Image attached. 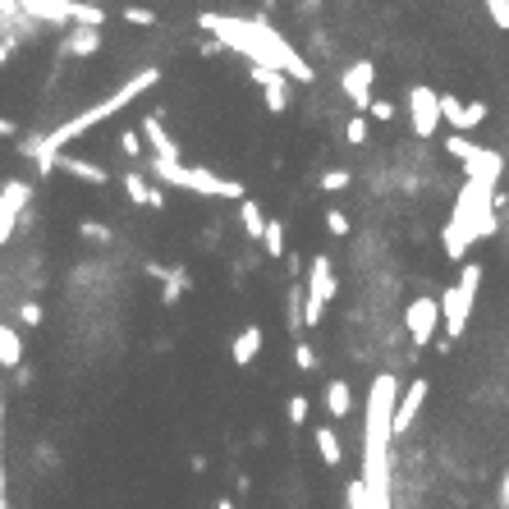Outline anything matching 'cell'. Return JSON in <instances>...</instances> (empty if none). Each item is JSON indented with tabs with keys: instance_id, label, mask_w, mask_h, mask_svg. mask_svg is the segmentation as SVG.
<instances>
[{
	"instance_id": "34",
	"label": "cell",
	"mask_w": 509,
	"mask_h": 509,
	"mask_svg": "<svg viewBox=\"0 0 509 509\" xmlns=\"http://www.w3.org/2000/svg\"><path fill=\"white\" fill-rule=\"evenodd\" d=\"M326 230H331V234H349V216L331 207V211H326Z\"/></svg>"
},
{
	"instance_id": "31",
	"label": "cell",
	"mask_w": 509,
	"mask_h": 509,
	"mask_svg": "<svg viewBox=\"0 0 509 509\" xmlns=\"http://www.w3.org/2000/svg\"><path fill=\"white\" fill-rule=\"evenodd\" d=\"M289 422H294V427L308 422V399H303V395H289Z\"/></svg>"
},
{
	"instance_id": "33",
	"label": "cell",
	"mask_w": 509,
	"mask_h": 509,
	"mask_svg": "<svg viewBox=\"0 0 509 509\" xmlns=\"http://www.w3.org/2000/svg\"><path fill=\"white\" fill-rule=\"evenodd\" d=\"M367 115H372V120H386V124H390V120H395V106H390V97H377V101H372V111H367Z\"/></svg>"
},
{
	"instance_id": "12",
	"label": "cell",
	"mask_w": 509,
	"mask_h": 509,
	"mask_svg": "<svg viewBox=\"0 0 509 509\" xmlns=\"http://www.w3.org/2000/svg\"><path fill=\"white\" fill-rule=\"evenodd\" d=\"M33 23H74V0H19Z\"/></svg>"
},
{
	"instance_id": "28",
	"label": "cell",
	"mask_w": 509,
	"mask_h": 509,
	"mask_svg": "<svg viewBox=\"0 0 509 509\" xmlns=\"http://www.w3.org/2000/svg\"><path fill=\"white\" fill-rule=\"evenodd\" d=\"M349 170H326V175H321V189H326V193H344V189H349Z\"/></svg>"
},
{
	"instance_id": "36",
	"label": "cell",
	"mask_w": 509,
	"mask_h": 509,
	"mask_svg": "<svg viewBox=\"0 0 509 509\" xmlns=\"http://www.w3.org/2000/svg\"><path fill=\"white\" fill-rule=\"evenodd\" d=\"M124 23H138V28H152L156 14L152 10H124Z\"/></svg>"
},
{
	"instance_id": "37",
	"label": "cell",
	"mask_w": 509,
	"mask_h": 509,
	"mask_svg": "<svg viewBox=\"0 0 509 509\" xmlns=\"http://www.w3.org/2000/svg\"><path fill=\"white\" fill-rule=\"evenodd\" d=\"M78 234H83V239H111V234H106L101 225H92V221H83V225H78Z\"/></svg>"
},
{
	"instance_id": "22",
	"label": "cell",
	"mask_w": 509,
	"mask_h": 509,
	"mask_svg": "<svg viewBox=\"0 0 509 509\" xmlns=\"http://www.w3.org/2000/svg\"><path fill=\"white\" fill-rule=\"evenodd\" d=\"M326 409H331V418H349V409H354L349 381H331V386H326Z\"/></svg>"
},
{
	"instance_id": "15",
	"label": "cell",
	"mask_w": 509,
	"mask_h": 509,
	"mask_svg": "<svg viewBox=\"0 0 509 509\" xmlns=\"http://www.w3.org/2000/svg\"><path fill=\"white\" fill-rule=\"evenodd\" d=\"M441 111H445V120L454 124V133H464V129H477L482 120H487V106H482V101H468V106H459L454 97H441Z\"/></svg>"
},
{
	"instance_id": "26",
	"label": "cell",
	"mask_w": 509,
	"mask_h": 509,
	"mask_svg": "<svg viewBox=\"0 0 509 509\" xmlns=\"http://www.w3.org/2000/svg\"><path fill=\"white\" fill-rule=\"evenodd\" d=\"M445 152H450L454 161H468V156L477 152V143H468L464 133H450V138H445Z\"/></svg>"
},
{
	"instance_id": "40",
	"label": "cell",
	"mask_w": 509,
	"mask_h": 509,
	"mask_svg": "<svg viewBox=\"0 0 509 509\" xmlns=\"http://www.w3.org/2000/svg\"><path fill=\"white\" fill-rule=\"evenodd\" d=\"M216 509H234V505H230V500H216Z\"/></svg>"
},
{
	"instance_id": "24",
	"label": "cell",
	"mask_w": 509,
	"mask_h": 509,
	"mask_svg": "<svg viewBox=\"0 0 509 509\" xmlns=\"http://www.w3.org/2000/svg\"><path fill=\"white\" fill-rule=\"evenodd\" d=\"M19 358H23V340H19L14 326H5V331H0V363H5V367H19Z\"/></svg>"
},
{
	"instance_id": "2",
	"label": "cell",
	"mask_w": 509,
	"mask_h": 509,
	"mask_svg": "<svg viewBox=\"0 0 509 509\" xmlns=\"http://www.w3.org/2000/svg\"><path fill=\"white\" fill-rule=\"evenodd\" d=\"M395 409H399V381L390 372L372 377L367 390V413H363V482H367V505L390 509V441H395Z\"/></svg>"
},
{
	"instance_id": "19",
	"label": "cell",
	"mask_w": 509,
	"mask_h": 509,
	"mask_svg": "<svg viewBox=\"0 0 509 509\" xmlns=\"http://www.w3.org/2000/svg\"><path fill=\"white\" fill-rule=\"evenodd\" d=\"M312 441H317V454H321V464L340 468L344 450H340V436H335V427H317V432H312Z\"/></svg>"
},
{
	"instance_id": "5",
	"label": "cell",
	"mask_w": 509,
	"mask_h": 509,
	"mask_svg": "<svg viewBox=\"0 0 509 509\" xmlns=\"http://www.w3.org/2000/svg\"><path fill=\"white\" fill-rule=\"evenodd\" d=\"M152 175L175 184L184 193H202V198H225V202H244V184L239 179H225L216 170H202V166H184V161H152Z\"/></svg>"
},
{
	"instance_id": "20",
	"label": "cell",
	"mask_w": 509,
	"mask_h": 509,
	"mask_svg": "<svg viewBox=\"0 0 509 509\" xmlns=\"http://www.w3.org/2000/svg\"><path fill=\"white\" fill-rule=\"evenodd\" d=\"M289 83H294V78H289V74H280V78H271V83L262 88L266 111H271V115H285V111H289Z\"/></svg>"
},
{
	"instance_id": "16",
	"label": "cell",
	"mask_w": 509,
	"mask_h": 509,
	"mask_svg": "<svg viewBox=\"0 0 509 509\" xmlns=\"http://www.w3.org/2000/svg\"><path fill=\"white\" fill-rule=\"evenodd\" d=\"M138 133H143V138L152 143V152H156L161 161H179V147H175V138H170V133H166V124H161L156 115H147Z\"/></svg>"
},
{
	"instance_id": "18",
	"label": "cell",
	"mask_w": 509,
	"mask_h": 509,
	"mask_svg": "<svg viewBox=\"0 0 509 509\" xmlns=\"http://www.w3.org/2000/svg\"><path fill=\"white\" fill-rule=\"evenodd\" d=\"M230 354H234L239 367H248V363L262 354V326H244V331H239V340H234V349H230Z\"/></svg>"
},
{
	"instance_id": "4",
	"label": "cell",
	"mask_w": 509,
	"mask_h": 509,
	"mask_svg": "<svg viewBox=\"0 0 509 509\" xmlns=\"http://www.w3.org/2000/svg\"><path fill=\"white\" fill-rule=\"evenodd\" d=\"M496 207H500V193H496V184H482V179H468L464 189H459V202H454L450 211V221L441 230V244H445V257L459 266L468 257L473 244H482V239H491L500 230L496 221Z\"/></svg>"
},
{
	"instance_id": "23",
	"label": "cell",
	"mask_w": 509,
	"mask_h": 509,
	"mask_svg": "<svg viewBox=\"0 0 509 509\" xmlns=\"http://www.w3.org/2000/svg\"><path fill=\"white\" fill-rule=\"evenodd\" d=\"M124 193L138 202V207H166V198H161L156 189H147V179H143V175H124Z\"/></svg>"
},
{
	"instance_id": "39",
	"label": "cell",
	"mask_w": 509,
	"mask_h": 509,
	"mask_svg": "<svg viewBox=\"0 0 509 509\" xmlns=\"http://www.w3.org/2000/svg\"><path fill=\"white\" fill-rule=\"evenodd\" d=\"M500 509H509V473L500 477Z\"/></svg>"
},
{
	"instance_id": "38",
	"label": "cell",
	"mask_w": 509,
	"mask_h": 509,
	"mask_svg": "<svg viewBox=\"0 0 509 509\" xmlns=\"http://www.w3.org/2000/svg\"><path fill=\"white\" fill-rule=\"evenodd\" d=\"M23 321H28V326H37V321H42V308H37V303H23Z\"/></svg>"
},
{
	"instance_id": "13",
	"label": "cell",
	"mask_w": 509,
	"mask_h": 509,
	"mask_svg": "<svg viewBox=\"0 0 509 509\" xmlns=\"http://www.w3.org/2000/svg\"><path fill=\"white\" fill-rule=\"evenodd\" d=\"M101 51V28H88V23H78V28H69L60 37V56H78V60H88Z\"/></svg>"
},
{
	"instance_id": "32",
	"label": "cell",
	"mask_w": 509,
	"mask_h": 509,
	"mask_svg": "<svg viewBox=\"0 0 509 509\" xmlns=\"http://www.w3.org/2000/svg\"><path fill=\"white\" fill-rule=\"evenodd\" d=\"M120 152H124V156H138V152H143V133L124 129V133H120Z\"/></svg>"
},
{
	"instance_id": "6",
	"label": "cell",
	"mask_w": 509,
	"mask_h": 509,
	"mask_svg": "<svg viewBox=\"0 0 509 509\" xmlns=\"http://www.w3.org/2000/svg\"><path fill=\"white\" fill-rule=\"evenodd\" d=\"M477 289H482V266H477V262H464L459 285H450V289L441 294V308H445V340H459V335L468 331Z\"/></svg>"
},
{
	"instance_id": "10",
	"label": "cell",
	"mask_w": 509,
	"mask_h": 509,
	"mask_svg": "<svg viewBox=\"0 0 509 509\" xmlns=\"http://www.w3.org/2000/svg\"><path fill=\"white\" fill-rule=\"evenodd\" d=\"M372 78H377V69H372V60H354L349 69H344V78H340V88H344V97H349V106L354 111H372Z\"/></svg>"
},
{
	"instance_id": "8",
	"label": "cell",
	"mask_w": 509,
	"mask_h": 509,
	"mask_svg": "<svg viewBox=\"0 0 509 509\" xmlns=\"http://www.w3.org/2000/svg\"><path fill=\"white\" fill-rule=\"evenodd\" d=\"M445 326V308H441V299H413L409 308H404V331H409V340L413 344H432V335Z\"/></svg>"
},
{
	"instance_id": "1",
	"label": "cell",
	"mask_w": 509,
	"mask_h": 509,
	"mask_svg": "<svg viewBox=\"0 0 509 509\" xmlns=\"http://www.w3.org/2000/svg\"><path fill=\"white\" fill-rule=\"evenodd\" d=\"M198 28L211 33L225 51H239L248 65H266V69H276V74H289L294 83H317V69L266 19H234V14L207 10V14H198Z\"/></svg>"
},
{
	"instance_id": "14",
	"label": "cell",
	"mask_w": 509,
	"mask_h": 509,
	"mask_svg": "<svg viewBox=\"0 0 509 509\" xmlns=\"http://www.w3.org/2000/svg\"><path fill=\"white\" fill-rule=\"evenodd\" d=\"M422 404H427V381L418 377V381H409L404 395H399V409H395V436H404V432H409Z\"/></svg>"
},
{
	"instance_id": "27",
	"label": "cell",
	"mask_w": 509,
	"mask_h": 509,
	"mask_svg": "<svg viewBox=\"0 0 509 509\" xmlns=\"http://www.w3.org/2000/svg\"><path fill=\"white\" fill-rule=\"evenodd\" d=\"M184 285H189V276H184V271H170V276H166V285H161V299H166V303H179Z\"/></svg>"
},
{
	"instance_id": "30",
	"label": "cell",
	"mask_w": 509,
	"mask_h": 509,
	"mask_svg": "<svg viewBox=\"0 0 509 509\" xmlns=\"http://www.w3.org/2000/svg\"><path fill=\"white\" fill-rule=\"evenodd\" d=\"M294 363H299V372H317V354L308 349V344L299 340V344H294Z\"/></svg>"
},
{
	"instance_id": "11",
	"label": "cell",
	"mask_w": 509,
	"mask_h": 509,
	"mask_svg": "<svg viewBox=\"0 0 509 509\" xmlns=\"http://www.w3.org/2000/svg\"><path fill=\"white\" fill-rule=\"evenodd\" d=\"M464 175L468 179H482V184H496L505 175V156L496 147H477L468 161H464Z\"/></svg>"
},
{
	"instance_id": "29",
	"label": "cell",
	"mask_w": 509,
	"mask_h": 509,
	"mask_svg": "<svg viewBox=\"0 0 509 509\" xmlns=\"http://www.w3.org/2000/svg\"><path fill=\"white\" fill-rule=\"evenodd\" d=\"M487 14L496 19L500 33H509V0H487Z\"/></svg>"
},
{
	"instance_id": "7",
	"label": "cell",
	"mask_w": 509,
	"mask_h": 509,
	"mask_svg": "<svg viewBox=\"0 0 509 509\" xmlns=\"http://www.w3.org/2000/svg\"><path fill=\"white\" fill-rule=\"evenodd\" d=\"M441 120H445L441 92L427 88V83H413V88H409V124H413V133H418V138H432Z\"/></svg>"
},
{
	"instance_id": "9",
	"label": "cell",
	"mask_w": 509,
	"mask_h": 509,
	"mask_svg": "<svg viewBox=\"0 0 509 509\" xmlns=\"http://www.w3.org/2000/svg\"><path fill=\"white\" fill-rule=\"evenodd\" d=\"M33 198V184H23V179H5V189H0V239H14V225L23 216V207H28Z\"/></svg>"
},
{
	"instance_id": "17",
	"label": "cell",
	"mask_w": 509,
	"mask_h": 509,
	"mask_svg": "<svg viewBox=\"0 0 509 509\" xmlns=\"http://www.w3.org/2000/svg\"><path fill=\"white\" fill-rule=\"evenodd\" d=\"M56 170H65V175H74V179H88V184H106L111 175H106L97 161H83V156H65L60 152V161H56Z\"/></svg>"
},
{
	"instance_id": "3",
	"label": "cell",
	"mask_w": 509,
	"mask_h": 509,
	"mask_svg": "<svg viewBox=\"0 0 509 509\" xmlns=\"http://www.w3.org/2000/svg\"><path fill=\"white\" fill-rule=\"evenodd\" d=\"M156 69H138V74H133L129 78V83H120L111 97H101L97 106H88V111H78L74 120H65V124H56V129H51L46 133V138H33L28 147H19L23 156H33V166H37V175H51V170H56V161H60V152L74 143V138H83V133L88 129H97V124H106V120H111L115 111H120V106H133V101H138L147 88H156Z\"/></svg>"
},
{
	"instance_id": "21",
	"label": "cell",
	"mask_w": 509,
	"mask_h": 509,
	"mask_svg": "<svg viewBox=\"0 0 509 509\" xmlns=\"http://www.w3.org/2000/svg\"><path fill=\"white\" fill-rule=\"evenodd\" d=\"M239 225H244V234H248V239H262L271 221L262 216V207H257L253 198H244V202H239Z\"/></svg>"
},
{
	"instance_id": "35",
	"label": "cell",
	"mask_w": 509,
	"mask_h": 509,
	"mask_svg": "<svg viewBox=\"0 0 509 509\" xmlns=\"http://www.w3.org/2000/svg\"><path fill=\"white\" fill-rule=\"evenodd\" d=\"M349 143H354V147H363V143H367V120H363V115H354V120H349Z\"/></svg>"
},
{
	"instance_id": "25",
	"label": "cell",
	"mask_w": 509,
	"mask_h": 509,
	"mask_svg": "<svg viewBox=\"0 0 509 509\" xmlns=\"http://www.w3.org/2000/svg\"><path fill=\"white\" fill-rule=\"evenodd\" d=\"M262 244H266V253H271V257H285V225L271 221V225H266V234H262Z\"/></svg>"
}]
</instances>
